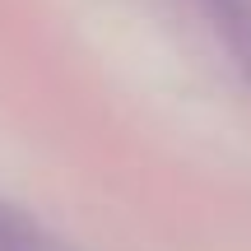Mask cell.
Masks as SVG:
<instances>
[{"mask_svg": "<svg viewBox=\"0 0 251 251\" xmlns=\"http://www.w3.org/2000/svg\"><path fill=\"white\" fill-rule=\"evenodd\" d=\"M205 5V14L214 19V28L228 37L233 47H251V9H247V0H200Z\"/></svg>", "mask_w": 251, "mask_h": 251, "instance_id": "1", "label": "cell"}, {"mask_svg": "<svg viewBox=\"0 0 251 251\" xmlns=\"http://www.w3.org/2000/svg\"><path fill=\"white\" fill-rule=\"evenodd\" d=\"M242 70H247V84H251V47L242 51Z\"/></svg>", "mask_w": 251, "mask_h": 251, "instance_id": "2", "label": "cell"}]
</instances>
